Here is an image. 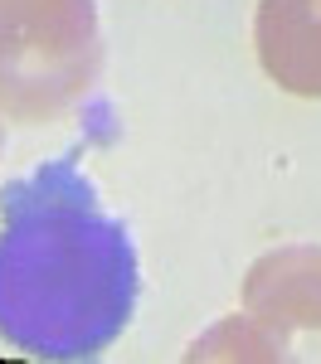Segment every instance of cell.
Wrapping results in <instances>:
<instances>
[{"label": "cell", "mask_w": 321, "mask_h": 364, "mask_svg": "<svg viewBox=\"0 0 321 364\" xmlns=\"http://www.w3.org/2000/svg\"><path fill=\"white\" fill-rule=\"evenodd\" d=\"M243 311L283 336H321V243H288L263 252L243 277Z\"/></svg>", "instance_id": "3"}, {"label": "cell", "mask_w": 321, "mask_h": 364, "mask_svg": "<svg viewBox=\"0 0 321 364\" xmlns=\"http://www.w3.org/2000/svg\"><path fill=\"white\" fill-rule=\"evenodd\" d=\"M253 44L283 92L321 97V0H258Z\"/></svg>", "instance_id": "4"}, {"label": "cell", "mask_w": 321, "mask_h": 364, "mask_svg": "<svg viewBox=\"0 0 321 364\" xmlns=\"http://www.w3.org/2000/svg\"><path fill=\"white\" fill-rule=\"evenodd\" d=\"M185 360L195 364H278V360H302V345L292 336H283L278 326H268L263 316L253 311H238L229 321H219V326H209L204 336L190 340V350H185Z\"/></svg>", "instance_id": "5"}, {"label": "cell", "mask_w": 321, "mask_h": 364, "mask_svg": "<svg viewBox=\"0 0 321 364\" xmlns=\"http://www.w3.org/2000/svg\"><path fill=\"white\" fill-rule=\"evenodd\" d=\"M0 146H5V127H0Z\"/></svg>", "instance_id": "6"}, {"label": "cell", "mask_w": 321, "mask_h": 364, "mask_svg": "<svg viewBox=\"0 0 321 364\" xmlns=\"http://www.w3.org/2000/svg\"><path fill=\"white\" fill-rule=\"evenodd\" d=\"M137 311V248L73 156L0 195V336L34 360H93Z\"/></svg>", "instance_id": "1"}, {"label": "cell", "mask_w": 321, "mask_h": 364, "mask_svg": "<svg viewBox=\"0 0 321 364\" xmlns=\"http://www.w3.org/2000/svg\"><path fill=\"white\" fill-rule=\"evenodd\" d=\"M102 73L98 0H0V112L63 117Z\"/></svg>", "instance_id": "2"}]
</instances>
